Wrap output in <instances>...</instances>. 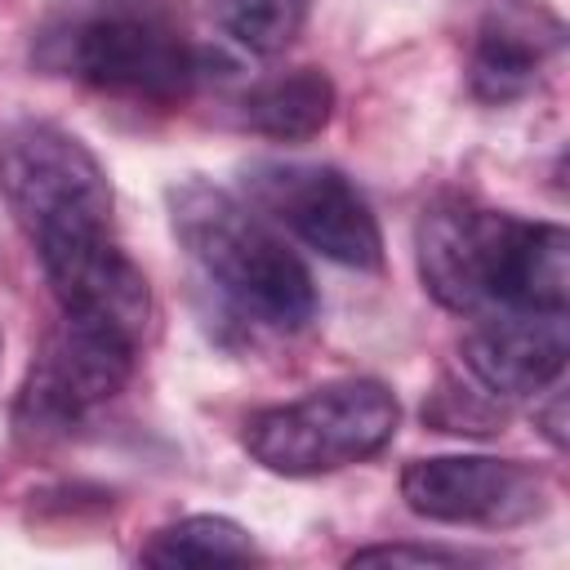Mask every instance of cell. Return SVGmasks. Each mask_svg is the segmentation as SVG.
I'll return each instance as SVG.
<instances>
[{
    "instance_id": "obj_1",
    "label": "cell",
    "mask_w": 570,
    "mask_h": 570,
    "mask_svg": "<svg viewBox=\"0 0 570 570\" xmlns=\"http://www.w3.org/2000/svg\"><path fill=\"white\" fill-rule=\"evenodd\" d=\"M423 289L463 316L508 307L566 312L570 236L557 223H525L472 200H436L414 227Z\"/></svg>"
},
{
    "instance_id": "obj_2",
    "label": "cell",
    "mask_w": 570,
    "mask_h": 570,
    "mask_svg": "<svg viewBox=\"0 0 570 570\" xmlns=\"http://www.w3.org/2000/svg\"><path fill=\"white\" fill-rule=\"evenodd\" d=\"M165 200L174 240L232 307L267 330H303L316 316L312 272L254 205L205 178L174 183Z\"/></svg>"
},
{
    "instance_id": "obj_3",
    "label": "cell",
    "mask_w": 570,
    "mask_h": 570,
    "mask_svg": "<svg viewBox=\"0 0 570 570\" xmlns=\"http://www.w3.org/2000/svg\"><path fill=\"white\" fill-rule=\"evenodd\" d=\"M40 62L151 102H174L205 76V53L160 0H67L40 31Z\"/></svg>"
},
{
    "instance_id": "obj_4",
    "label": "cell",
    "mask_w": 570,
    "mask_h": 570,
    "mask_svg": "<svg viewBox=\"0 0 570 570\" xmlns=\"http://www.w3.org/2000/svg\"><path fill=\"white\" fill-rule=\"evenodd\" d=\"M401 405L379 379H334L245 419V450L276 476H325L392 445Z\"/></svg>"
},
{
    "instance_id": "obj_5",
    "label": "cell",
    "mask_w": 570,
    "mask_h": 570,
    "mask_svg": "<svg viewBox=\"0 0 570 570\" xmlns=\"http://www.w3.org/2000/svg\"><path fill=\"white\" fill-rule=\"evenodd\" d=\"M0 196L31 245L111 232V178L62 125L18 120L0 134Z\"/></svg>"
},
{
    "instance_id": "obj_6",
    "label": "cell",
    "mask_w": 570,
    "mask_h": 570,
    "mask_svg": "<svg viewBox=\"0 0 570 570\" xmlns=\"http://www.w3.org/2000/svg\"><path fill=\"white\" fill-rule=\"evenodd\" d=\"M249 205L338 267H383V232L365 196L330 165L258 160L245 169Z\"/></svg>"
},
{
    "instance_id": "obj_7",
    "label": "cell",
    "mask_w": 570,
    "mask_h": 570,
    "mask_svg": "<svg viewBox=\"0 0 570 570\" xmlns=\"http://www.w3.org/2000/svg\"><path fill=\"white\" fill-rule=\"evenodd\" d=\"M138 347H142L138 338L111 325L62 316L27 370V383L18 396V428L58 432V428H71L80 414L107 405L134 379Z\"/></svg>"
},
{
    "instance_id": "obj_8",
    "label": "cell",
    "mask_w": 570,
    "mask_h": 570,
    "mask_svg": "<svg viewBox=\"0 0 570 570\" xmlns=\"http://www.w3.org/2000/svg\"><path fill=\"white\" fill-rule=\"evenodd\" d=\"M401 499L414 517L441 525L512 530L548 508V481L521 459L490 454H432L401 472Z\"/></svg>"
},
{
    "instance_id": "obj_9",
    "label": "cell",
    "mask_w": 570,
    "mask_h": 570,
    "mask_svg": "<svg viewBox=\"0 0 570 570\" xmlns=\"http://www.w3.org/2000/svg\"><path fill=\"white\" fill-rule=\"evenodd\" d=\"M36 254L62 316L98 321L142 343L151 325V285L142 267L116 245L111 232L62 236V240L36 245Z\"/></svg>"
},
{
    "instance_id": "obj_10",
    "label": "cell",
    "mask_w": 570,
    "mask_h": 570,
    "mask_svg": "<svg viewBox=\"0 0 570 570\" xmlns=\"http://www.w3.org/2000/svg\"><path fill=\"white\" fill-rule=\"evenodd\" d=\"M570 356L566 312H490L463 338V365L485 396L521 401L548 392Z\"/></svg>"
},
{
    "instance_id": "obj_11",
    "label": "cell",
    "mask_w": 570,
    "mask_h": 570,
    "mask_svg": "<svg viewBox=\"0 0 570 570\" xmlns=\"http://www.w3.org/2000/svg\"><path fill=\"white\" fill-rule=\"evenodd\" d=\"M557 49L561 22L539 0H494L472 31L468 89L481 102H517L539 85Z\"/></svg>"
},
{
    "instance_id": "obj_12",
    "label": "cell",
    "mask_w": 570,
    "mask_h": 570,
    "mask_svg": "<svg viewBox=\"0 0 570 570\" xmlns=\"http://www.w3.org/2000/svg\"><path fill=\"white\" fill-rule=\"evenodd\" d=\"M334 80L321 67H294L276 71L258 85H249L236 102V116L245 129L276 138V142H307L316 138L334 116Z\"/></svg>"
},
{
    "instance_id": "obj_13",
    "label": "cell",
    "mask_w": 570,
    "mask_h": 570,
    "mask_svg": "<svg viewBox=\"0 0 570 570\" xmlns=\"http://www.w3.org/2000/svg\"><path fill=\"white\" fill-rule=\"evenodd\" d=\"M142 566H245L258 561L254 534L218 512H196L174 525H160L138 552Z\"/></svg>"
},
{
    "instance_id": "obj_14",
    "label": "cell",
    "mask_w": 570,
    "mask_h": 570,
    "mask_svg": "<svg viewBox=\"0 0 570 570\" xmlns=\"http://www.w3.org/2000/svg\"><path fill=\"white\" fill-rule=\"evenodd\" d=\"M218 31L254 58L285 53L312 13V0H209Z\"/></svg>"
},
{
    "instance_id": "obj_15",
    "label": "cell",
    "mask_w": 570,
    "mask_h": 570,
    "mask_svg": "<svg viewBox=\"0 0 570 570\" xmlns=\"http://www.w3.org/2000/svg\"><path fill=\"white\" fill-rule=\"evenodd\" d=\"M463 552L428 548V543H379L347 557V566H463Z\"/></svg>"
},
{
    "instance_id": "obj_16",
    "label": "cell",
    "mask_w": 570,
    "mask_h": 570,
    "mask_svg": "<svg viewBox=\"0 0 570 570\" xmlns=\"http://www.w3.org/2000/svg\"><path fill=\"white\" fill-rule=\"evenodd\" d=\"M561 410H566V396L557 392V396H552V405H548V414H543V436H548L557 450L566 445V423H561Z\"/></svg>"
}]
</instances>
